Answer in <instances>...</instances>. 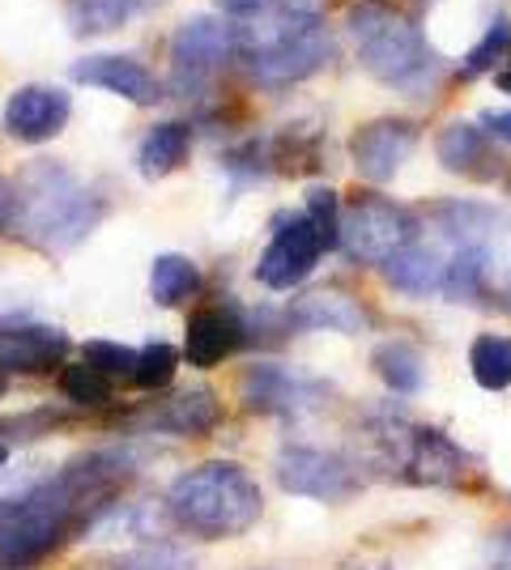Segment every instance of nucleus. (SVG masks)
<instances>
[{
    "label": "nucleus",
    "instance_id": "nucleus-14",
    "mask_svg": "<svg viewBox=\"0 0 511 570\" xmlns=\"http://www.w3.org/2000/svg\"><path fill=\"white\" fill-rule=\"evenodd\" d=\"M286 324L303 328V333H341V336H358L371 324L366 307L345 294V289H312L303 298H294V307L286 311Z\"/></svg>",
    "mask_w": 511,
    "mask_h": 570
},
{
    "label": "nucleus",
    "instance_id": "nucleus-12",
    "mask_svg": "<svg viewBox=\"0 0 511 570\" xmlns=\"http://www.w3.org/2000/svg\"><path fill=\"white\" fill-rule=\"evenodd\" d=\"M435 158L443 170L464 175V179H478V184H490V179L503 175V158L494 154L487 128H478L469 119H452V124L439 128Z\"/></svg>",
    "mask_w": 511,
    "mask_h": 570
},
{
    "label": "nucleus",
    "instance_id": "nucleus-20",
    "mask_svg": "<svg viewBox=\"0 0 511 570\" xmlns=\"http://www.w3.org/2000/svg\"><path fill=\"white\" fill-rule=\"evenodd\" d=\"M196 289H200V264L193 256H179V252H167L149 264V298L158 307H179L188 303Z\"/></svg>",
    "mask_w": 511,
    "mask_h": 570
},
{
    "label": "nucleus",
    "instance_id": "nucleus-16",
    "mask_svg": "<svg viewBox=\"0 0 511 570\" xmlns=\"http://www.w3.org/2000/svg\"><path fill=\"white\" fill-rule=\"evenodd\" d=\"M448 261H452V256L439 247L435 238H431V243L414 238L405 252H396V256L384 264V277H389L392 289H401V294H414V298H426V294L443 289V277H448Z\"/></svg>",
    "mask_w": 511,
    "mask_h": 570
},
{
    "label": "nucleus",
    "instance_id": "nucleus-31",
    "mask_svg": "<svg viewBox=\"0 0 511 570\" xmlns=\"http://www.w3.org/2000/svg\"><path fill=\"white\" fill-rule=\"evenodd\" d=\"M482 128H487L490 141L511 145V107L508 111H487V116H482Z\"/></svg>",
    "mask_w": 511,
    "mask_h": 570
},
{
    "label": "nucleus",
    "instance_id": "nucleus-15",
    "mask_svg": "<svg viewBox=\"0 0 511 570\" xmlns=\"http://www.w3.org/2000/svg\"><path fill=\"white\" fill-rule=\"evenodd\" d=\"M244 345V324L222 307H200L188 315L184 328V357L196 371H214L222 357H230Z\"/></svg>",
    "mask_w": 511,
    "mask_h": 570
},
{
    "label": "nucleus",
    "instance_id": "nucleus-9",
    "mask_svg": "<svg viewBox=\"0 0 511 570\" xmlns=\"http://www.w3.org/2000/svg\"><path fill=\"white\" fill-rule=\"evenodd\" d=\"M73 116V98L60 86H18L4 102V128L13 141L39 145L65 132Z\"/></svg>",
    "mask_w": 511,
    "mask_h": 570
},
{
    "label": "nucleus",
    "instance_id": "nucleus-13",
    "mask_svg": "<svg viewBox=\"0 0 511 570\" xmlns=\"http://www.w3.org/2000/svg\"><path fill=\"white\" fill-rule=\"evenodd\" d=\"M239 401L252 413H298L316 401V387L277 362H256L239 375Z\"/></svg>",
    "mask_w": 511,
    "mask_h": 570
},
{
    "label": "nucleus",
    "instance_id": "nucleus-7",
    "mask_svg": "<svg viewBox=\"0 0 511 570\" xmlns=\"http://www.w3.org/2000/svg\"><path fill=\"white\" fill-rule=\"evenodd\" d=\"M277 485L298 499H320V502H341L358 490L354 469L333 452L320 448H286L277 455Z\"/></svg>",
    "mask_w": 511,
    "mask_h": 570
},
{
    "label": "nucleus",
    "instance_id": "nucleus-21",
    "mask_svg": "<svg viewBox=\"0 0 511 570\" xmlns=\"http://www.w3.org/2000/svg\"><path fill=\"white\" fill-rule=\"evenodd\" d=\"M371 366L401 396H414L417 387H422V380H426V362H422V354H417L410 341H384V345H375Z\"/></svg>",
    "mask_w": 511,
    "mask_h": 570
},
{
    "label": "nucleus",
    "instance_id": "nucleus-32",
    "mask_svg": "<svg viewBox=\"0 0 511 570\" xmlns=\"http://www.w3.org/2000/svg\"><path fill=\"white\" fill-rule=\"evenodd\" d=\"M494 86H499L503 95H511V65H508V69H499V72H494Z\"/></svg>",
    "mask_w": 511,
    "mask_h": 570
},
{
    "label": "nucleus",
    "instance_id": "nucleus-25",
    "mask_svg": "<svg viewBox=\"0 0 511 570\" xmlns=\"http://www.w3.org/2000/svg\"><path fill=\"white\" fill-rule=\"evenodd\" d=\"M60 387H65V396L73 404H81V409H102V404H111V396H116L111 380L98 375L95 366H86V362H81V366H65Z\"/></svg>",
    "mask_w": 511,
    "mask_h": 570
},
{
    "label": "nucleus",
    "instance_id": "nucleus-11",
    "mask_svg": "<svg viewBox=\"0 0 511 570\" xmlns=\"http://www.w3.org/2000/svg\"><path fill=\"white\" fill-rule=\"evenodd\" d=\"M65 357H69V336L60 328L0 320V371L4 375H48Z\"/></svg>",
    "mask_w": 511,
    "mask_h": 570
},
{
    "label": "nucleus",
    "instance_id": "nucleus-34",
    "mask_svg": "<svg viewBox=\"0 0 511 570\" xmlns=\"http://www.w3.org/2000/svg\"><path fill=\"white\" fill-rule=\"evenodd\" d=\"M4 460H9V448H4V443H0V469H4Z\"/></svg>",
    "mask_w": 511,
    "mask_h": 570
},
{
    "label": "nucleus",
    "instance_id": "nucleus-36",
    "mask_svg": "<svg viewBox=\"0 0 511 570\" xmlns=\"http://www.w3.org/2000/svg\"><path fill=\"white\" fill-rule=\"evenodd\" d=\"M141 4H163V0H141Z\"/></svg>",
    "mask_w": 511,
    "mask_h": 570
},
{
    "label": "nucleus",
    "instance_id": "nucleus-35",
    "mask_svg": "<svg viewBox=\"0 0 511 570\" xmlns=\"http://www.w3.org/2000/svg\"><path fill=\"white\" fill-rule=\"evenodd\" d=\"M4 387H9V375H4V371H0V396H4Z\"/></svg>",
    "mask_w": 511,
    "mask_h": 570
},
{
    "label": "nucleus",
    "instance_id": "nucleus-5",
    "mask_svg": "<svg viewBox=\"0 0 511 570\" xmlns=\"http://www.w3.org/2000/svg\"><path fill=\"white\" fill-rule=\"evenodd\" d=\"M239 39L235 26H226L222 18H209V13H196L188 22H179V30L170 35V90L175 95H193L200 90L214 69L230 56Z\"/></svg>",
    "mask_w": 511,
    "mask_h": 570
},
{
    "label": "nucleus",
    "instance_id": "nucleus-17",
    "mask_svg": "<svg viewBox=\"0 0 511 570\" xmlns=\"http://www.w3.org/2000/svg\"><path fill=\"white\" fill-rule=\"evenodd\" d=\"M222 422V404L209 387H188V392H175L170 401L158 404V413L149 409V426L179 434V439H200Z\"/></svg>",
    "mask_w": 511,
    "mask_h": 570
},
{
    "label": "nucleus",
    "instance_id": "nucleus-10",
    "mask_svg": "<svg viewBox=\"0 0 511 570\" xmlns=\"http://www.w3.org/2000/svg\"><path fill=\"white\" fill-rule=\"evenodd\" d=\"M77 86H95V90H107V95L124 98L132 107H154L163 98V81L137 60V56H81L69 69Z\"/></svg>",
    "mask_w": 511,
    "mask_h": 570
},
{
    "label": "nucleus",
    "instance_id": "nucleus-33",
    "mask_svg": "<svg viewBox=\"0 0 511 570\" xmlns=\"http://www.w3.org/2000/svg\"><path fill=\"white\" fill-rule=\"evenodd\" d=\"M503 558H508V562H511V528H508V532H503Z\"/></svg>",
    "mask_w": 511,
    "mask_h": 570
},
{
    "label": "nucleus",
    "instance_id": "nucleus-4",
    "mask_svg": "<svg viewBox=\"0 0 511 570\" xmlns=\"http://www.w3.org/2000/svg\"><path fill=\"white\" fill-rule=\"evenodd\" d=\"M417 238V217L396 205L389 196L363 191L354 196V205L341 214V243L354 261L363 264H389L396 252H405Z\"/></svg>",
    "mask_w": 511,
    "mask_h": 570
},
{
    "label": "nucleus",
    "instance_id": "nucleus-28",
    "mask_svg": "<svg viewBox=\"0 0 511 570\" xmlns=\"http://www.w3.org/2000/svg\"><path fill=\"white\" fill-rule=\"evenodd\" d=\"M175 371H179V350L167 345V341H154V345H146L141 357H137L132 383L146 387V392H158V387H167V383L175 380Z\"/></svg>",
    "mask_w": 511,
    "mask_h": 570
},
{
    "label": "nucleus",
    "instance_id": "nucleus-22",
    "mask_svg": "<svg viewBox=\"0 0 511 570\" xmlns=\"http://www.w3.org/2000/svg\"><path fill=\"white\" fill-rule=\"evenodd\" d=\"M469 371L478 387L487 392H503L511 387V336L503 333H482L469 345Z\"/></svg>",
    "mask_w": 511,
    "mask_h": 570
},
{
    "label": "nucleus",
    "instance_id": "nucleus-30",
    "mask_svg": "<svg viewBox=\"0 0 511 570\" xmlns=\"http://www.w3.org/2000/svg\"><path fill=\"white\" fill-rule=\"evenodd\" d=\"M13 222H18V188L0 175V235L13 230Z\"/></svg>",
    "mask_w": 511,
    "mask_h": 570
},
{
    "label": "nucleus",
    "instance_id": "nucleus-6",
    "mask_svg": "<svg viewBox=\"0 0 511 570\" xmlns=\"http://www.w3.org/2000/svg\"><path fill=\"white\" fill-rule=\"evenodd\" d=\"M417 145V124L405 116H384L363 124L354 137H350V158L354 170L366 184H389L396 179V170L410 163Z\"/></svg>",
    "mask_w": 511,
    "mask_h": 570
},
{
    "label": "nucleus",
    "instance_id": "nucleus-23",
    "mask_svg": "<svg viewBox=\"0 0 511 570\" xmlns=\"http://www.w3.org/2000/svg\"><path fill=\"white\" fill-rule=\"evenodd\" d=\"M141 0H65V18L73 35H107L120 30Z\"/></svg>",
    "mask_w": 511,
    "mask_h": 570
},
{
    "label": "nucleus",
    "instance_id": "nucleus-24",
    "mask_svg": "<svg viewBox=\"0 0 511 570\" xmlns=\"http://www.w3.org/2000/svg\"><path fill=\"white\" fill-rule=\"evenodd\" d=\"M482 285H487V247H461V252H452L448 277H443L448 298L473 303V298L482 294Z\"/></svg>",
    "mask_w": 511,
    "mask_h": 570
},
{
    "label": "nucleus",
    "instance_id": "nucleus-19",
    "mask_svg": "<svg viewBox=\"0 0 511 570\" xmlns=\"http://www.w3.org/2000/svg\"><path fill=\"white\" fill-rule=\"evenodd\" d=\"M188 149H193V128L188 124H179V119L154 124L137 145V170L146 179H167L170 170L188 163Z\"/></svg>",
    "mask_w": 511,
    "mask_h": 570
},
{
    "label": "nucleus",
    "instance_id": "nucleus-1",
    "mask_svg": "<svg viewBox=\"0 0 511 570\" xmlns=\"http://www.w3.org/2000/svg\"><path fill=\"white\" fill-rule=\"evenodd\" d=\"M167 515L196 541H230L265 515V494L247 469L230 460H209L170 481Z\"/></svg>",
    "mask_w": 511,
    "mask_h": 570
},
{
    "label": "nucleus",
    "instance_id": "nucleus-8",
    "mask_svg": "<svg viewBox=\"0 0 511 570\" xmlns=\"http://www.w3.org/2000/svg\"><path fill=\"white\" fill-rule=\"evenodd\" d=\"M320 256H324V238L316 235V226L307 222V214H298L277 226V235L265 247V256L256 261V282L268 285V289H294L298 282L312 277Z\"/></svg>",
    "mask_w": 511,
    "mask_h": 570
},
{
    "label": "nucleus",
    "instance_id": "nucleus-26",
    "mask_svg": "<svg viewBox=\"0 0 511 570\" xmlns=\"http://www.w3.org/2000/svg\"><path fill=\"white\" fill-rule=\"evenodd\" d=\"M511 51V26L503 22V18H494V22L487 26V35L469 48V56H464L461 65V77L464 81H473V77H482V72L494 69V60H503Z\"/></svg>",
    "mask_w": 511,
    "mask_h": 570
},
{
    "label": "nucleus",
    "instance_id": "nucleus-18",
    "mask_svg": "<svg viewBox=\"0 0 511 570\" xmlns=\"http://www.w3.org/2000/svg\"><path fill=\"white\" fill-rule=\"evenodd\" d=\"M464 460L469 455L439 430H414L410 434V448H405V464L414 469V481L426 485H456L464 473Z\"/></svg>",
    "mask_w": 511,
    "mask_h": 570
},
{
    "label": "nucleus",
    "instance_id": "nucleus-29",
    "mask_svg": "<svg viewBox=\"0 0 511 570\" xmlns=\"http://www.w3.org/2000/svg\"><path fill=\"white\" fill-rule=\"evenodd\" d=\"M307 222L316 226V235L324 238V252H333L341 243V200L333 188H312L307 191Z\"/></svg>",
    "mask_w": 511,
    "mask_h": 570
},
{
    "label": "nucleus",
    "instance_id": "nucleus-27",
    "mask_svg": "<svg viewBox=\"0 0 511 570\" xmlns=\"http://www.w3.org/2000/svg\"><path fill=\"white\" fill-rule=\"evenodd\" d=\"M86 366H95L107 380H132L137 375V357L141 350H128L120 341H86Z\"/></svg>",
    "mask_w": 511,
    "mask_h": 570
},
{
    "label": "nucleus",
    "instance_id": "nucleus-3",
    "mask_svg": "<svg viewBox=\"0 0 511 570\" xmlns=\"http://www.w3.org/2000/svg\"><path fill=\"white\" fill-rule=\"evenodd\" d=\"M102 217L98 196L77 184L60 163L39 158L35 167H26L18 184V230L43 252H69L90 235Z\"/></svg>",
    "mask_w": 511,
    "mask_h": 570
},
{
    "label": "nucleus",
    "instance_id": "nucleus-2",
    "mask_svg": "<svg viewBox=\"0 0 511 570\" xmlns=\"http://www.w3.org/2000/svg\"><path fill=\"white\" fill-rule=\"evenodd\" d=\"M345 26L358 43L363 69L396 90H422L431 86L439 60L426 35L417 30V13L396 0H358L350 4Z\"/></svg>",
    "mask_w": 511,
    "mask_h": 570
}]
</instances>
